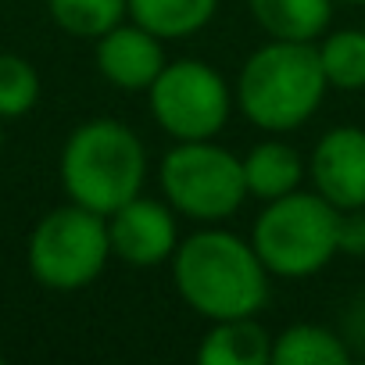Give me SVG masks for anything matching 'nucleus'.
I'll use <instances>...</instances> for the list:
<instances>
[{"mask_svg": "<svg viewBox=\"0 0 365 365\" xmlns=\"http://www.w3.org/2000/svg\"><path fill=\"white\" fill-rule=\"evenodd\" d=\"M347 340L322 322H294L272 336V365H347Z\"/></svg>", "mask_w": 365, "mask_h": 365, "instance_id": "obj_14", "label": "nucleus"}, {"mask_svg": "<svg viewBox=\"0 0 365 365\" xmlns=\"http://www.w3.org/2000/svg\"><path fill=\"white\" fill-rule=\"evenodd\" d=\"M108 240H111V255L125 265L150 269L172 262V251L179 244L175 212L168 201L136 194L108 215Z\"/></svg>", "mask_w": 365, "mask_h": 365, "instance_id": "obj_8", "label": "nucleus"}, {"mask_svg": "<svg viewBox=\"0 0 365 365\" xmlns=\"http://www.w3.org/2000/svg\"><path fill=\"white\" fill-rule=\"evenodd\" d=\"M336 219L340 212L322 194L294 190L265 201L262 215L255 219L251 244L269 276L304 279L336 258Z\"/></svg>", "mask_w": 365, "mask_h": 365, "instance_id": "obj_4", "label": "nucleus"}, {"mask_svg": "<svg viewBox=\"0 0 365 365\" xmlns=\"http://www.w3.org/2000/svg\"><path fill=\"white\" fill-rule=\"evenodd\" d=\"M161 194L175 215L222 222L247 201L244 161L215 140H175L158 168Z\"/></svg>", "mask_w": 365, "mask_h": 365, "instance_id": "obj_5", "label": "nucleus"}, {"mask_svg": "<svg viewBox=\"0 0 365 365\" xmlns=\"http://www.w3.org/2000/svg\"><path fill=\"white\" fill-rule=\"evenodd\" d=\"M333 4H347V8H361L365 0H333Z\"/></svg>", "mask_w": 365, "mask_h": 365, "instance_id": "obj_20", "label": "nucleus"}, {"mask_svg": "<svg viewBox=\"0 0 365 365\" xmlns=\"http://www.w3.org/2000/svg\"><path fill=\"white\" fill-rule=\"evenodd\" d=\"M147 101L154 122L172 140H215L237 108L222 72L197 58L165 61Z\"/></svg>", "mask_w": 365, "mask_h": 365, "instance_id": "obj_7", "label": "nucleus"}, {"mask_svg": "<svg viewBox=\"0 0 365 365\" xmlns=\"http://www.w3.org/2000/svg\"><path fill=\"white\" fill-rule=\"evenodd\" d=\"M108 258V219L83 205L47 212L29 237V272L47 290L68 294L90 287L104 272Z\"/></svg>", "mask_w": 365, "mask_h": 365, "instance_id": "obj_6", "label": "nucleus"}, {"mask_svg": "<svg viewBox=\"0 0 365 365\" xmlns=\"http://www.w3.org/2000/svg\"><path fill=\"white\" fill-rule=\"evenodd\" d=\"M336 255L365 258V208H347L336 219Z\"/></svg>", "mask_w": 365, "mask_h": 365, "instance_id": "obj_19", "label": "nucleus"}, {"mask_svg": "<svg viewBox=\"0 0 365 365\" xmlns=\"http://www.w3.org/2000/svg\"><path fill=\"white\" fill-rule=\"evenodd\" d=\"M219 11V0H129V19L161 40H187Z\"/></svg>", "mask_w": 365, "mask_h": 365, "instance_id": "obj_15", "label": "nucleus"}, {"mask_svg": "<svg viewBox=\"0 0 365 365\" xmlns=\"http://www.w3.org/2000/svg\"><path fill=\"white\" fill-rule=\"evenodd\" d=\"M0 122H4V118H0ZM0 140H4V133H0Z\"/></svg>", "mask_w": 365, "mask_h": 365, "instance_id": "obj_21", "label": "nucleus"}, {"mask_svg": "<svg viewBox=\"0 0 365 365\" xmlns=\"http://www.w3.org/2000/svg\"><path fill=\"white\" fill-rule=\"evenodd\" d=\"M201 365H269L272 361V333L255 319H215L197 347Z\"/></svg>", "mask_w": 365, "mask_h": 365, "instance_id": "obj_11", "label": "nucleus"}, {"mask_svg": "<svg viewBox=\"0 0 365 365\" xmlns=\"http://www.w3.org/2000/svg\"><path fill=\"white\" fill-rule=\"evenodd\" d=\"M172 279L179 297L208 322L258 315L269 301V269L244 237L205 226L172 251Z\"/></svg>", "mask_w": 365, "mask_h": 365, "instance_id": "obj_1", "label": "nucleus"}, {"mask_svg": "<svg viewBox=\"0 0 365 365\" xmlns=\"http://www.w3.org/2000/svg\"><path fill=\"white\" fill-rule=\"evenodd\" d=\"M0 361H4V358H0Z\"/></svg>", "mask_w": 365, "mask_h": 365, "instance_id": "obj_22", "label": "nucleus"}, {"mask_svg": "<svg viewBox=\"0 0 365 365\" xmlns=\"http://www.w3.org/2000/svg\"><path fill=\"white\" fill-rule=\"evenodd\" d=\"M319 61L329 90H365V29H336L319 43Z\"/></svg>", "mask_w": 365, "mask_h": 365, "instance_id": "obj_16", "label": "nucleus"}, {"mask_svg": "<svg viewBox=\"0 0 365 365\" xmlns=\"http://www.w3.org/2000/svg\"><path fill=\"white\" fill-rule=\"evenodd\" d=\"M247 8L272 40L312 43L329 29L336 4L333 0H247Z\"/></svg>", "mask_w": 365, "mask_h": 365, "instance_id": "obj_13", "label": "nucleus"}, {"mask_svg": "<svg viewBox=\"0 0 365 365\" xmlns=\"http://www.w3.org/2000/svg\"><path fill=\"white\" fill-rule=\"evenodd\" d=\"M93 61L97 72L125 90V93H147L150 83L158 79V72L165 68V51H161V36H154L150 29L129 22H118L115 29H108L101 40H93Z\"/></svg>", "mask_w": 365, "mask_h": 365, "instance_id": "obj_10", "label": "nucleus"}, {"mask_svg": "<svg viewBox=\"0 0 365 365\" xmlns=\"http://www.w3.org/2000/svg\"><path fill=\"white\" fill-rule=\"evenodd\" d=\"M47 8L58 29L79 40H101L129 19V0H47Z\"/></svg>", "mask_w": 365, "mask_h": 365, "instance_id": "obj_17", "label": "nucleus"}, {"mask_svg": "<svg viewBox=\"0 0 365 365\" xmlns=\"http://www.w3.org/2000/svg\"><path fill=\"white\" fill-rule=\"evenodd\" d=\"M40 101V76L19 54H0V118H22Z\"/></svg>", "mask_w": 365, "mask_h": 365, "instance_id": "obj_18", "label": "nucleus"}, {"mask_svg": "<svg viewBox=\"0 0 365 365\" xmlns=\"http://www.w3.org/2000/svg\"><path fill=\"white\" fill-rule=\"evenodd\" d=\"M308 175L315 194H322L336 212L365 208V129L361 125L326 129L312 147Z\"/></svg>", "mask_w": 365, "mask_h": 365, "instance_id": "obj_9", "label": "nucleus"}, {"mask_svg": "<svg viewBox=\"0 0 365 365\" xmlns=\"http://www.w3.org/2000/svg\"><path fill=\"white\" fill-rule=\"evenodd\" d=\"M147 150L118 118H90L76 125L61 147V187L72 205L111 215L143 190Z\"/></svg>", "mask_w": 365, "mask_h": 365, "instance_id": "obj_3", "label": "nucleus"}, {"mask_svg": "<svg viewBox=\"0 0 365 365\" xmlns=\"http://www.w3.org/2000/svg\"><path fill=\"white\" fill-rule=\"evenodd\" d=\"M240 161H244L247 197H258V201H276L283 194L301 190L304 172H308L304 158L287 140H262Z\"/></svg>", "mask_w": 365, "mask_h": 365, "instance_id": "obj_12", "label": "nucleus"}, {"mask_svg": "<svg viewBox=\"0 0 365 365\" xmlns=\"http://www.w3.org/2000/svg\"><path fill=\"white\" fill-rule=\"evenodd\" d=\"M326 90L329 83L319 61V47L297 40H269L244 61L233 101L240 115L262 133H290L319 111Z\"/></svg>", "mask_w": 365, "mask_h": 365, "instance_id": "obj_2", "label": "nucleus"}]
</instances>
